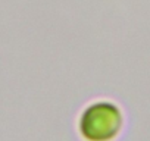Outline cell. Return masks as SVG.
I'll return each mask as SVG.
<instances>
[{
  "instance_id": "cell-1",
  "label": "cell",
  "mask_w": 150,
  "mask_h": 141,
  "mask_svg": "<svg viewBox=\"0 0 150 141\" xmlns=\"http://www.w3.org/2000/svg\"><path fill=\"white\" fill-rule=\"evenodd\" d=\"M122 109L109 100H97L88 104L80 119L78 132L84 141H113L124 128Z\"/></svg>"
}]
</instances>
